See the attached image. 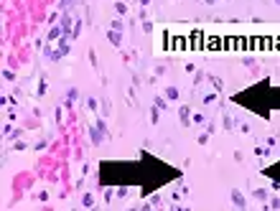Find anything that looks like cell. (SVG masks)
<instances>
[{
  "instance_id": "6da1fadb",
  "label": "cell",
  "mask_w": 280,
  "mask_h": 211,
  "mask_svg": "<svg viewBox=\"0 0 280 211\" xmlns=\"http://www.w3.org/2000/svg\"><path fill=\"white\" fill-rule=\"evenodd\" d=\"M278 3H280V0H278Z\"/></svg>"
}]
</instances>
